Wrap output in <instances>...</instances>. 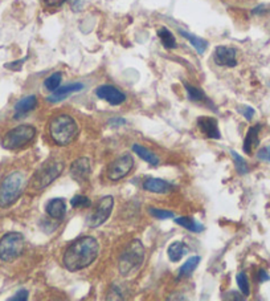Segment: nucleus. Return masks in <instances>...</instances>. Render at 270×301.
<instances>
[{"label": "nucleus", "mask_w": 270, "mask_h": 301, "mask_svg": "<svg viewBox=\"0 0 270 301\" xmlns=\"http://www.w3.org/2000/svg\"><path fill=\"white\" fill-rule=\"evenodd\" d=\"M269 280H270L269 273H267L265 269H260V271H258V283H265V282H269Z\"/></svg>", "instance_id": "nucleus-36"}, {"label": "nucleus", "mask_w": 270, "mask_h": 301, "mask_svg": "<svg viewBox=\"0 0 270 301\" xmlns=\"http://www.w3.org/2000/svg\"><path fill=\"white\" fill-rule=\"evenodd\" d=\"M70 205L72 207L77 208V210H81V208H89L92 206L90 199L85 195H76L70 199Z\"/></svg>", "instance_id": "nucleus-29"}, {"label": "nucleus", "mask_w": 270, "mask_h": 301, "mask_svg": "<svg viewBox=\"0 0 270 301\" xmlns=\"http://www.w3.org/2000/svg\"><path fill=\"white\" fill-rule=\"evenodd\" d=\"M261 128H262V126H261L260 124H257V125H254V126H252V128H249L248 133H246V135H245L244 146H242L245 154L252 155V153H253L254 149H257V146L260 145V137H258V135H260Z\"/></svg>", "instance_id": "nucleus-16"}, {"label": "nucleus", "mask_w": 270, "mask_h": 301, "mask_svg": "<svg viewBox=\"0 0 270 301\" xmlns=\"http://www.w3.org/2000/svg\"><path fill=\"white\" fill-rule=\"evenodd\" d=\"M95 94L98 98L108 101L110 105H121L126 101V96L123 92H121L118 88L111 87V85H101L95 89Z\"/></svg>", "instance_id": "nucleus-10"}, {"label": "nucleus", "mask_w": 270, "mask_h": 301, "mask_svg": "<svg viewBox=\"0 0 270 301\" xmlns=\"http://www.w3.org/2000/svg\"><path fill=\"white\" fill-rule=\"evenodd\" d=\"M236 282H237L238 289L241 292V295H244L245 297L249 296V293H251V287H249V280L248 277H246V275H245L244 272L237 273V276H236Z\"/></svg>", "instance_id": "nucleus-28"}, {"label": "nucleus", "mask_w": 270, "mask_h": 301, "mask_svg": "<svg viewBox=\"0 0 270 301\" xmlns=\"http://www.w3.org/2000/svg\"><path fill=\"white\" fill-rule=\"evenodd\" d=\"M98 242L93 236H82L68 247L63 256L64 267L70 272L85 269L98 257Z\"/></svg>", "instance_id": "nucleus-1"}, {"label": "nucleus", "mask_w": 270, "mask_h": 301, "mask_svg": "<svg viewBox=\"0 0 270 301\" xmlns=\"http://www.w3.org/2000/svg\"><path fill=\"white\" fill-rule=\"evenodd\" d=\"M143 189L146 191L154 192V194H167L174 190V186L170 182L160 179V178H147L143 182Z\"/></svg>", "instance_id": "nucleus-15"}, {"label": "nucleus", "mask_w": 270, "mask_h": 301, "mask_svg": "<svg viewBox=\"0 0 270 301\" xmlns=\"http://www.w3.org/2000/svg\"><path fill=\"white\" fill-rule=\"evenodd\" d=\"M26 175L20 171H12L0 183V207H11L22 196L26 189Z\"/></svg>", "instance_id": "nucleus-3"}, {"label": "nucleus", "mask_w": 270, "mask_h": 301, "mask_svg": "<svg viewBox=\"0 0 270 301\" xmlns=\"http://www.w3.org/2000/svg\"><path fill=\"white\" fill-rule=\"evenodd\" d=\"M158 36L162 42L163 47L165 49H175L176 48V40H175V36L172 35V32L169 28L162 27V28L158 31Z\"/></svg>", "instance_id": "nucleus-25"}, {"label": "nucleus", "mask_w": 270, "mask_h": 301, "mask_svg": "<svg viewBox=\"0 0 270 301\" xmlns=\"http://www.w3.org/2000/svg\"><path fill=\"white\" fill-rule=\"evenodd\" d=\"M231 155H232L233 160H235V166H236V170H237V173L240 174V175L248 174L249 167H248V164H246V160H245L240 154H237L233 150L231 151Z\"/></svg>", "instance_id": "nucleus-27"}, {"label": "nucleus", "mask_w": 270, "mask_h": 301, "mask_svg": "<svg viewBox=\"0 0 270 301\" xmlns=\"http://www.w3.org/2000/svg\"><path fill=\"white\" fill-rule=\"evenodd\" d=\"M257 158L260 160L270 162V146H265V148L260 149L257 153Z\"/></svg>", "instance_id": "nucleus-34"}, {"label": "nucleus", "mask_w": 270, "mask_h": 301, "mask_svg": "<svg viewBox=\"0 0 270 301\" xmlns=\"http://www.w3.org/2000/svg\"><path fill=\"white\" fill-rule=\"evenodd\" d=\"M24 236L20 232H8L0 239V260L13 262L20 256L24 251Z\"/></svg>", "instance_id": "nucleus-7"}, {"label": "nucleus", "mask_w": 270, "mask_h": 301, "mask_svg": "<svg viewBox=\"0 0 270 301\" xmlns=\"http://www.w3.org/2000/svg\"><path fill=\"white\" fill-rule=\"evenodd\" d=\"M199 263H200V257L199 256L190 257V259L180 267V269H179L178 279H183V277H188V276L192 275V272L197 268Z\"/></svg>", "instance_id": "nucleus-23"}, {"label": "nucleus", "mask_w": 270, "mask_h": 301, "mask_svg": "<svg viewBox=\"0 0 270 301\" xmlns=\"http://www.w3.org/2000/svg\"><path fill=\"white\" fill-rule=\"evenodd\" d=\"M29 292L27 289H20L15 293V296L10 297V301H27L28 300Z\"/></svg>", "instance_id": "nucleus-33"}, {"label": "nucleus", "mask_w": 270, "mask_h": 301, "mask_svg": "<svg viewBox=\"0 0 270 301\" xmlns=\"http://www.w3.org/2000/svg\"><path fill=\"white\" fill-rule=\"evenodd\" d=\"M134 167V159L130 154H123L118 157L108 166V178L110 180H121L131 173Z\"/></svg>", "instance_id": "nucleus-9"}, {"label": "nucleus", "mask_w": 270, "mask_h": 301, "mask_svg": "<svg viewBox=\"0 0 270 301\" xmlns=\"http://www.w3.org/2000/svg\"><path fill=\"white\" fill-rule=\"evenodd\" d=\"M133 151L137 154L138 157L142 158L143 160H146L147 164L151 165V166H156L159 164V158L156 154H154L153 151H150L149 149H146L144 146L139 144L133 145Z\"/></svg>", "instance_id": "nucleus-20"}, {"label": "nucleus", "mask_w": 270, "mask_h": 301, "mask_svg": "<svg viewBox=\"0 0 270 301\" xmlns=\"http://www.w3.org/2000/svg\"><path fill=\"white\" fill-rule=\"evenodd\" d=\"M184 88H185V92H187L188 98H190L191 101H194V103H210L211 104L208 97L205 96V93H204L201 89L192 87V85H190V84L187 83L184 84Z\"/></svg>", "instance_id": "nucleus-24"}, {"label": "nucleus", "mask_w": 270, "mask_h": 301, "mask_svg": "<svg viewBox=\"0 0 270 301\" xmlns=\"http://www.w3.org/2000/svg\"><path fill=\"white\" fill-rule=\"evenodd\" d=\"M64 2H65V0H47V3L49 4V6H53V7L60 6V4H63Z\"/></svg>", "instance_id": "nucleus-38"}, {"label": "nucleus", "mask_w": 270, "mask_h": 301, "mask_svg": "<svg viewBox=\"0 0 270 301\" xmlns=\"http://www.w3.org/2000/svg\"><path fill=\"white\" fill-rule=\"evenodd\" d=\"M108 300H123L124 298V289L122 285L119 284H113L111 285V289L109 292Z\"/></svg>", "instance_id": "nucleus-31"}, {"label": "nucleus", "mask_w": 270, "mask_h": 301, "mask_svg": "<svg viewBox=\"0 0 270 301\" xmlns=\"http://www.w3.org/2000/svg\"><path fill=\"white\" fill-rule=\"evenodd\" d=\"M197 128L200 129V132L206 138H211V139H220L221 138L217 119L213 118V117H199L197 118Z\"/></svg>", "instance_id": "nucleus-13"}, {"label": "nucleus", "mask_w": 270, "mask_h": 301, "mask_svg": "<svg viewBox=\"0 0 270 301\" xmlns=\"http://www.w3.org/2000/svg\"><path fill=\"white\" fill-rule=\"evenodd\" d=\"M109 124H110L111 126H122L126 124V121H124L123 118H113L109 121Z\"/></svg>", "instance_id": "nucleus-37"}, {"label": "nucleus", "mask_w": 270, "mask_h": 301, "mask_svg": "<svg viewBox=\"0 0 270 301\" xmlns=\"http://www.w3.org/2000/svg\"><path fill=\"white\" fill-rule=\"evenodd\" d=\"M61 81H63V73L61 72H56V73L51 74L49 77H47L44 81V87L48 92H54L57 90L61 85Z\"/></svg>", "instance_id": "nucleus-26"}, {"label": "nucleus", "mask_w": 270, "mask_h": 301, "mask_svg": "<svg viewBox=\"0 0 270 301\" xmlns=\"http://www.w3.org/2000/svg\"><path fill=\"white\" fill-rule=\"evenodd\" d=\"M49 134L58 146H68L78 135L76 119L68 114H58L49 121Z\"/></svg>", "instance_id": "nucleus-2"}, {"label": "nucleus", "mask_w": 270, "mask_h": 301, "mask_svg": "<svg viewBox=\"0 0 270 301\" xmlns=\"http://www.w3.org/2000/svg\"><path fill=\"white\" fill-rule=\"evenodd\" d=\"M47 214L53 219H57V220H61V219L65 216L67 214V206H65V200L63 198H54L52 200L47 203Z\"/></svg>", "instance_id": "nucleus-18"}, {"label": "nucleus", "mask_w": 270, "mask_h": 301, "mask_svg": "<svg viewBox=\"0 0 270 301\" xmlns=\"http://www.w3.org/2000/svg\"><path fill=\"white\" fill-rule=\"evenodd\" d=\"M90 160L89 158L82 157L76 159L70 166V175L77 182L82 183L89 179L90 175Z\"/></svg>", "instance_id": "nucleus-12"}, {"label": "nucleus", "mask_w": 270, "mask_h": 301, "mask_svg": "<svg viewBox=\"0 0 270 301\" xmlns=\"http://www.w3.org/2000/svg\"><path fill=\"white\" fill-rule=\"evenodd\" d=\"M35 137L36 129L32 125L24 124V125L16 126L12 130L7 132L3 137L2 145L7 150H17V149H22L31 144L35 139Z\"/></svg>", "instance_id": "nucleus-6"}, {"label": "nucleus", "mask_w": 270, "mask_h": 301, "mask_svg": "<svg viewBox=\"0 0 270 301\" xmlns=\"http://www.w3.org/2000/svg\"><path fill=\"white\" fill-rule=\"evenodd\" d=\"M113 208H114V198L113 196L108 195L99 199L94 211L92 212V215L88 216V220H86L88 227L97 228L103 225L110 218Z\"/></svg>", "instance_id": "nucleus-8"}, {"label": "nucleus", "mask_w": 270, "mask_h": 301, "mask_svg": "<svg viewBox=\"0 0 270 301\" xmlns=\"http://www.w3.org/2000/svg\"><path fill=\"white\" fill-rule=\"evenodd\" d=\"M64 166H65V164L60 158H48L35 173V175L32 178L31 186L37 191L47 189L52 182H54L63 174Z\"/></svg>", "instance_id": "nucleus-5"}, {"label": "nucleus", "mask_w": 270, "mask_h": 301, "mask_svg": "<svg viewBox=\"0 0 270 301\" xmlns=\"http://www.w3.org/2000/svg\"><path fill=\"white\" fill-rule=\"evenodd\" d=\"M188 252H190V247L184 242H174L167 248V255H169V259L171 260L172 263L180 262L181 257L187 255Z\"/></svg>", "instance_id": "nucleus-19"}, {"label": "nucleus", "mask_w": 270, "mask_h": 301, "mask_svg": "<svg viewBox=\"0 0 270 301\" xmlns=\"http://www.w3.org/2000/svg\"><path fill=\"white\" fill-rule=\"evenodd\" d=\"M149 212L151 216L159 219V220H164V219H171L174 218L175 214L172 211H169V210H162V208H155V207H150Z\"/></svg>", "instance_id": "nucleus-30"}, {"label": "nucleus", "mask_w": 270, "mask_h": 301, "mask_svg": "<svg viewBox=\"0 0 270 301\" xmlns=\"http://www.w3.org/2000/svg\"><path fill=\"white\" fill-rule=\"evenodd\" d=\"M179 33H180V35L183 36L184 38H187L188 42L192 44V47L196 49L197 53L203 55L204 52H205L206 47H208V43H206V40H204V38L199 37V36H196V35H192V33L187 32V31H184V29H180V31H179Z\"/></svg>", "instance_id": "nucleus-21"}, {"label": "nucleus", "mask_w": 270, "mask_h": 301, "mask_svg": "<svg viewBox=\"0 0 270 301\" xmlns=\"http://www.w3.org/2000/svg\"><path fill=\"white\" fill-rule=\"evenodd\" d=\"M36 106H37V98H36V96L24 97L20 101H17L15 108H13V110H15V118L26 117L29 112L35 109Z\"/></svg>", "instance_id": "nucleus-17"}, {"label": "nucleus", "mask_w": 270, "mask_h": 301, "mask_svg": "<svg viewBox=\"0 0 270 301\" xmlns=\"http://www.w3.org/2000/svg\"><path fill=\"white\" fill-rule=\"evenodd\" d=\"M84 89V84L82 83H72L68 84V85H64V87H60L57 90L52 92V94L47 98V101L49 103H60L63 99H65L67 97L72 96L73 93H77L79 90Z\"/></svg>", "instance_id": "nucleus-14"}, {"label": "nucleus", "mask_w": 270, "mask_h": 301, "mask_svg": "<svg viewBox=\"0 0 270 301\" xmlns=\"http://www.w3.org/2000/svg\"><path fill=\"white\" fill-rule=\"evenodd\" d=\"M24 61H26V58H23V60H19V61H15V63H11V64H6V68H8V69H12V71H19Z\"/></svg>", "instance_id": "nucleus-35"}, {"label": "nucleus", "mask_w": 270, "mask_h": 301, "mask_svg": "<svg viewBox=\"0 0 270 301\" xmlns=\"http://www.w3.org/2000/svg\"><path fill=\"white\" fill-rule=\"evenodd\" d=\"M175 223L181 226V227H184L185 230L191 231V232H195V234L203 232V231L205 230V227H204L201 223H199V222L195 220V219L192 218H188V216H180V218H176L175 219Z\"/></svg>", "instance_id": "nucleus-22"}, {"label": "nucleus", "mask_w": 270, "mask_h": 301, "mask_svg": "<svg viewBox=\"0 0 270 301\" xmlns=\"http://www.w3.org/2000/svg\"><path fill=\"white\" fill-rule=\"evenodd\" d=\"M213 60L220 67L233 68L237 65L236 58V49L226 47V45H219L213 52Z\"/></svg>", "instance_id": "nucleus-11"}, {"label": "nucleus", "mask_w": 270, "mask_h": 301, "mask_svg": "<svg viewBox=\"0 0 270 301\" xmlns=\"http://www.w3.org/2000/svg\"><path fill=\"white\" fill-rule=\"evenodd\" d=\"M238 112L241 113L242 115H244L245 118H246V121H252L254 117V114H256V110L252 108V106L249 105H242V106H238Z\"/></svg>", "instance_id": "nucleus-32"}, {"label": "nucleus", "mask_w": 270, "mask_h": 301, "mask_svg": "<svg viewBox=\"0 0 270 301\" xmlns=\"http://www.w3.org/2000/svg\"><path fill=\"white\" fill-rule=\"evenodd\" d=\"M146 250L140 240H131L118 259V271L122 276H130L137 272L144 262Z\"/></svg>", "instance_id": "nucleus-4"}]
</instances>
